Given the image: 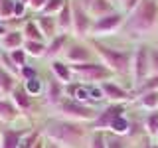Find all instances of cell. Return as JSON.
I'll list each match as a JSON object with an SVG mask.
<instances>
[{
    "label": "cell",
    "instance_id": "50",
    "mask_svg": "<svg viewBox=\"0 0 158 148\" xmlns=\"http://www.w3.org/2000/svg\"><path fill=\"white\" fill-rule=\"evenodd\" d=\"M156 47H158V36H156Z\"/></svg>",
    "mask_w": 158,
    "mask_h": 148
},
{
    "label": "cell",
    "instance_id": "25",
    "mask_svg": "<svg viewBox=\"0 0 158 148\" xmlns=\"http://www.w3.org/2000/svg\"><path fill=\"white\" fill-rule=\"evenodd\" d=\"M22 49L28 53V57H46V51H48V43H44V42H30V39H26L24 42V46Z\"/></svg>",
    "mask_w": 158,
    "mask_h": 148
},
{
    "label": "cell",
    "instance_id": "14",
    "mask_svg": "<svg viewBox=\"0 0 158 148\" xmlns=\"http://www.w3.org/2000/svg\"><path fill=\"white\" fill-rule=\"evenodd\" d=\"M57 30L59 34H71V24H73V0H65L63 8L59 10V14L56 16Z\"/></svg>",
    "mask_w": 158,
    "mask_h": 148
},
{
    "label": "cell",
    "instance_id": "13",
    "mask_svg": "<svg viewBox=\"0 0 158 148\" xmlns=\"http://www.w3.org/2000/svg\"><path fill=\"white\" fill-rule=\"evenodd\" d=\"M30 130H32V128H20V130L2 128V130H0V144H2V148H18L20 140H22Z\"/></svg>",
    "mask_w": 158,
    "mask_h": 148
},
{
    "label": "cell",
    "instance_id": "44",
    "mask_svg": "<svg viewBox=\"0 0 158 148\" xmlns=\"http://www.w3.org/2000/svg\"><path fill=\"white\" fill-rule=\"evenodd\" d=\"M79 2L83 4V8H87V6H89V2H91V0H79Z\"/></svg>",
    "mask_w": 158,
    "mask_h": 148
},
{
    "label": "cell",
    "instance_id": "28",
    "mask_svg": "<svg viewBox=\"0 0 158 148\" xmlns=\"http://www.w3.org/2000/svg\"><path fill=\"white\" fill-rule=\"evenodd\" d=\"M105 142H107V148H132L131 142H128V136H121L109 130L105 132Z\"/></svg>",
    "mask_w": 158,
    "mask_h": 148
},
{
    "label": "cell",
    "instance_id": "46",
    "mask_svg": "<svg viewBox=\"0 0 158 148\" xmlns=\"http://www.w3.org/2000/svg\"><path fill=\"white\" fill-rule=\"evenodd\" d=\"M20 2H24V4H26V6H28V4H30V0H20Z\"/></svg>",
    "mask_w": 158,
    "mask_h": 148
},
{
    "label": "cell",
    "instance_id": "41",
    "mask_svg": "<svg viewBox=\"0 0 158 148\" xmlns=\"http://www.w3.org/2000/svg\"><path fill=\"white\" fill-rule=\"evenodd\" d=\"M6 34H8V30H6V22H0V39L6 36Z\"/></svg>",
    "mask_w": 158,
    "mask_h": 148
},
{
    "label": "cell",
    "instance_id": "12",
    "mask_svg": "<svg viewBox=\"0 0 158 148\" xmlns=\"http://www.w3.org/2000/svg\"><path fill=\"white\" fill-rule=\"evenodd\" d=\"M99 87H101L103 95H105V99L109 103H123V105H127L128 101H135L132 91H127L125 87H121L115 81H103Z\"/></svg>",
    "mask_w": 158,
    "mask_h": 148
},
{
    "label": "cell",
    "instance_id": "45",
    "mask_svg": "<svg viewBox=\"0 0 158 148\" xmlns=\"http://www.w3.org/2000/svg\"><path fill=\"white\" fill-rule=\"evenodd\" d=\"M150 144H152V142H146V144H144V146H142V148H150Z\"/></svg>",
    "mask_w": 158,
    "mask_h": 148
},
{
    "label": "cell",
    "instance_id": "34",
    "mask_svg": "<svg viewBox=\"0 0 158 148\" xmlns=\"http://www.w3.org/2000/svg\"><path fill=\"white\" fill-rule=\"evenodd\" d=\"M0 65H2V69H6L8 73H12V75H20V69L14 65V61L10 59V56H8V51H2L0 53Z\"/></svg>",
    "mask_w": 158,
    "mask_h": 148
},
{
    "label": "cell",
    "instance_id": "3",
    "mask_svg": "<svg viewBox=\"0 0 158 148\" xmlns=\"http://www.w3.org/2000/svg\"><path fill=\"white\" fill-rule=\"evenodd\" d=\"M91 47L95 49V56L101 59V63L107 69H111L115 75H128L131 73V61H132V51L131 49H117L107 43L91 38L89 39Z\"/></svg>",
    "mask_w": 158,
    "mask_h": 148
},
{
    "label": "cell",
    "instance_id": "8",
    "mask_svg": "<svg viewBox=\"0 0 158 148\" xmlns=\"http://www.w3.org/2000/svg\"><path fill=\"white\" fill-rule=\"evenodd\" d=\"M125 115H127V105H123V103H109L105 109L99 111V115L95 117V121L89 125V128H91V130H103V132H107L117 118H121V117H125Z\"/></svg>",
    "mask_w": 158,
    "mask_h": 148
},
{
    "label": "cell",
    "instance_id": "22",
    "mask_svg": "<svg viewBox=\"0 0 158 148\" xmlns=\"http://www.w3.org/2000/svg\"><path fill=\"white\" fill-rule=\"evenodd\" d=\"M135 103L140 109L152 113V111H158V91H150V93H142V95L135 97Z\"/></svg>",
    "mask_w": 158,
    "mask_h": 148
},
{
    "label": "cell",
    "instance_id": "33",
    "mask_svg": "<svg viewBox=\"0 0 158 148\" xmlns=\"http://www.w3.org/2000/svg\"><path fill=\"white\" fill-rule=\"evenodd\" d=\"M40 138H42V130H30L28 134L20 140V146L18 148H34Z\"/></svg>",
    "mask_w": 158,
    "mask_h": 148
},
{
    "label": "cell",
    "instance_id": "36",
    "mask_svg": "<svg viewBox=\"0 0 158 148\" xmlns=\"http://www.w3.org/2000/svg\"><path fill=\"white\" fill-rule=\"evenodd\" d=\"M20 79H22L24 83H28V81H32V79H38V69L36 67H32V65H24L22 69H20Z\"/></svg>",
    "mask_w": 158,
    "mask_h": 148
},
{
    "label": "cell",
    "instance_id": "26",
    "mask_svg": "<svg viewBox=\"0 0 158 148\" xmlns=\"http://www.w3.org/2000/svg\"><path fill=\"white\" fill-rule=\"evenodd\" d=\"M150 91H158V73L148 75L140 85H136L132 89V97H138V95H142V93H150Z\"/></svg>",
    "mask_w": 158,
    "mask_h": 148
},
{
    "label": "cell",
    "instance_id": "19",
    "mask_svg": "<svg viewBox=\"0 0 158 148\" xmlns=\"http://www.w3.org/2000/svg\"><path fill=\"white\" fill-rule=\"evenodd\" d=\"M10 101L16 105L18 111H30V109H32V95H30V93L26 91L24 83L14 89V93L10 95Z\"/></svg>",
    "mask_w": 158,
    "mask_h": 148
},
{
    "label": "cell",
    "instance_id": "39",
    "mask_svg": "<svg viewBox=\"0 0 158 148\" xmlns=\"http://www.w3.org/2000/svg\"><path fill=\"white\" fill-rule=\"evenodd\" d=\"M48 4V0H30V4H28V8H32L34 12H42L44 6Z\"/></svg>",
    "mask_w": 158,
    "mask_h": 148
},
{
    "label": "cell",
    "instance_id": "37",
    "mask_svg": "<svg viewBox=\"0 0 158 148\" xmlns=\"http://www.w3.org/2000/svg\"><path fill=\"white\" fill-rule=\"evenodd\" d=\"M158 73V47H150V75Z\"/></svg>",
    "mask_w": 158,
    "mask_h": 148
},
{
    "label": "cell",
    "instance_id": "7",
    "mask_svg": "<svg viewBox=\"0 0 158 148\" xmlns=\"http://www.w3.org/2000/svg\"><path fill=\"white\" fill-rule=\"evenodd\" d=\"M127 22V14L123 10H115L113 14L109 16H103V18H97L93 22V28H91V38H103V36H111V34L118 32Z\"/></svg>",
    "mask_w": 158,
    "mask_h": 148
},
{
    "label": "cell",
    "instance_id": "11",
    "mask_svg": "<svg viewBox=\"0 0 158 148\" xmlns=\"http://www.w3.org/2000/svg\"><path fill=\"white\" fill-rule=\"evenodd\" d=\"M65 97H67L65 95V85H63L61 81H57V79L52 75L46 81V87H44V103H46L48 107L56 109Z\"/></svg>",
    "mask_w": 158,
    "mask_h": 148
},
{
    "label": "cell",
    "instance_id": "1",
    "mask_svg": "<svg viewBox=\"0 0 158 148\" xmlns=\"http://www.w3.org/2000/svg\"><path fill=\"white\" fill-rule=\"evenodd\" d=\"M91 134V128L85 122H75L67 118L52 117L42 128V136L46 140L61 148H83L87 146V138Z\"/></svg>",
    "mask_w": 158,
    "mask_h": 148
},
{
    "label": "cell",
    "instance_id": "5",
    "mask_svg": "<svg viewBox=\"0 0 158 148\" xmlns=\"http://www.w3.org/2000/svg\"><path fill=\"white\" fill-rule=\"evenodd\" d=\"M131 75L132 85H140L144 79L150 75V46L138 43L132 49V61H131Z\"/></svg>",
    "mask_w": 158,
    "mask_h": 148
},
{
    "label": "cell",
    "instance_id": "18",
    "mask_svg": "<svg viewBox=\"0 0 158 148\" xmlns=\"http://www.w3.org/2000/svg\"><path fill=\"white\" fill-rule=\"evenodd\" d=\"M34 20H36L38 28L42 30L44 38H46L48 42H52V39L59 34V30H57V22H56V18H53V16H44V14H38V16L34 18Z\"/></svg>",
    "mask_w": 158,
    "mask_h": 148
},
{
    "label": "cell",
    "instance_id": "48",
    "mask_svg": "<svg viewBox=\"0 0 158 148\" xmlns=\"http://www.w3.org/2000/svg\"><path fill=\"white\" fill-rule=\"evenodd\" d=\"M4 51V49H2V42H0V53H2Z\"/></svg>",
    "mask_w": 158,
    "mask_h": 148
},
{
    "label": "cell",
    "instance_id": "6",
    "mask_svg": "<svg viewBox=\"0 0 158 148\" xmlns=\"http://www.w3.org/2000/svg\"><path fill=\"white\" fill-rule=\"evenodd\" d=\"M71 71L75 77H81L83 81H91V83H99L109 81V79L115 77V73L111 69H107L101 61H89V63H77L71 65Z\"/></svg>",
    "mask_w": 158,
    "mask_h": 148
},
{
    "label": "cell",
    "instance_id": "51",
    "mask_svg": "<svg viewBox=\"0 0 158 148\" xmlns=\"http://www.w3.org/2000/svg\"><path fill=\"white\" fill-rule=\"evenodd\" d=\"M0 148H2V144H0Z\"/></svg>",
    "mask_w": 158,
    "mask_h": 148
},
{
    "label": "cell",
    "instance_id": "35",
    "mask_svg": "<svg viewBox=\"0 0 158 148\" xmlns=\"http://www.w3.org/2000/svg\"><path fill=\"white\" fill-rule=\"evenodd\" d=\"M8 56H10V59L14 61V65H16L18 69H22L24 65H28V63H26V59H28V53L24 51L22 47H20V49H14V51H8Z\"/></svg>",
    "mask_w": 158,
    "mask_h": 148
},
{
    "label": "cell",
    "instance_id": "43",
    "mask_svg": "<svg viewBox=\"0 0 158 148\" xmlns=\"http://www.w3.org/2000/svg\"><path fill=\"white\" fill-rule=\"evenodd\" d=\"M44 140H46V138H44ZM46 148H61V146H57V144H53V142L46 140Z\"/></svg>",
    "mask_w": 158,
    "mask_h": 148
},
{
    "label": "cell",
    "instance_id": "53",
    "mask_svg": "<svg viewBox=\"0 0 158 148\" xmlns=\"http://www.w3.org/2000/svg\"><path fill=\"white\" fill-rule=\"evenodd\" d=\"M156 140H158V138H156Z\"/></svg>",
    "mask_w": 158,
    "mask_h": 148
},
{
    "label": "cell",
    "instance_id": "16",
    "mask_svg": "<svg viewBox=\"0 0 158 148\" xmlns=\"http://www.w3.org/2000/svg\"><path fill=\"white\" fill-rule=\"evenodd\" d=\"M85 10L91 14L93 20H97V18H103V16L113 14L117 8H115V2H113V0H91Z\"/></svg>",
    "mask_w": 158,
    "mask_h": 148
},
{
    "label": "cell",
    "instance_id": "49",
    "mask_svg": "<svg viewBox=\"0 0 158 148\" xmlns=\"http://www.w3.org/2000/svg\"><path fill=\"white\" fill-rule=\"evenodd\" d=\"M0 73H2V65H0ZM0 99H2V95H0Z\"/></svg>",
    "mask_w": 158,
    "mask_h": 148
},
{
    "label": "cell",
    "instance_id": "10",
    "mask_svg": "<svg viewBox=\"0 0 158 148\" xmlns=\"http://www.w3.org/2000/svg\"><path fill=\"white\" fill-rule=\"evenodd\" d=\"M93 56H95V53L89 49L87 43H83V42H71V43H67V47H65L63 61L69 63V65L89 63V61H93Z\"/></svg>",
    "mask_w": 158,
    "mask_h": 148
},
{
    "label": "cell",
    "instance_id": "2",
    "mask_svg": "<svg viewBox=\"0 0 158 148\" xmlns=\"http://www.w3.org/2000/svg\"><path fill=\"white\" fill-rule=\"evenodd\" d=\"M128 36L146 38L158 28V0H140V4L127 16L125 26Z\"/></svg>",
    "mask_w": 158,
    "mask_h": 148
},
{
    "label": "cell",
    "instance_id": "52",
    "mask_svg": "<svg viewBox=\"0 0 158 148\" xmlns=\"http://www.w3.org/2000/svg\"><path fill=\"white\" fill-rule=\"evenodd\" d=\"M132 148H136V146H132Z\"/></svg>",
    "mask_w": 158,
    "mask_h": 148
},
{
    "label": "cell",
    "instance_id": "17",
    "mask_svg": "<svg viewBox=\"0 0 158 148\" xmlns=\"http://www.w3.org/2000/svg\"><path fill=\"white\" fill-rule=\"evenodd\" d=\"M67 36H69V34H57V36L53 38L52 42H48L46 59L53 61V59H59V56H61V53H65V47H67V43H69Z\"/></svg>",
    "mask_w": 158,
    "mask_h": 148
},
{
    "label": "cell",
    "instance_id": "24",
    "mask_svg": "<svg viewBox=\"0 0 158 148\" xmlns=\"http://www.w3.org/2000/svg\"><path fill=\"white\" fill-rule=\"evenodd\" d=\"M22 34H24L26 39H30V42H44V43H48V39L44 38L42 30L38 28L36 20H28V22L24 24V28H22Z\"/></svg>",
    "mask_w": 158,
    "mask_h": 148
},
{
    "label": "cell",
    "instance_id": "42",
    "mask_svg": "<svg viewBox=\"0 0 158 148\" xmlns=\"http://www.w3.org/2000/svg\"><path fill=\"white\" fill-rule=\"evenodd\" d=\"M34 148H46V140H44V136L36 142V146H34Z\"/></svg>",
    "mask_w": 158,
    "mask_h": 148
},
{
    "label": "cell",
    "instance_id": "32",
    "mask_svg": "<svg viewBox=\"0 0 158 148\" xmlns=\"http://www.w3.org/2000/svg\"><path fill=\"white\" fill-rule=\"evenodd\" d=\"M63 4H65V0H48V4L44 6V10L40 14H44V16H57L59 10L63 8Z\"/></svg>",
    "mask_w": 158,
    "mask_h": 148
},
{
    "label": "cell",
    "instance_id": "9",
    "mask_svg": "<svg viewBox=\"0 0 158 148\" xmlns=\"http://www.w3.org/2000/svg\"><path fill=\"white\" fill-rule=\"evenodd\" d=\"M93 22L95 20L91 18V14L83 8V4L75 2L73 0V24H71V34L75 36L77 39H85V38H91V28H93Z\"/></svg>",
    "mask_w": 158,
    "mask_h": 148
},
{
    "label": "cell",
    "instance_id": "23",
    "mask_svg": "<svg viewBox=\"0 0 158 148\" xmlns=\"http://www.w3.org/2000/svg\"><path fill=\"white\" fill-rule=\"evenodd\" d=\"M20 117V111L16 109L10 99H0V121L4 122H12Z\"/></svg>",
    "mask_w": 158,
    "mask_h": 148
},
{
    "label": "cell",
    "instance_id": "21",
    "mask_svg": "<svg viewBox=\"0 0 158 148\" xmlns=\"http://www.w3.org/2000/svg\"><path fill=\"white\" fill-rule=\"evenodd\" d=\"M16 79H18L16 75H12L6 69H2V73H0V95H2V99H8L14 93V89L18 87Z\"/></svg>",
    "mask_w": 158,
    "mask_h": 148
},
{
    "label": "cell",
    "instance_id": "29",
    "mask_svg": "<svg viewBox=\"0 0 158 148\" xmlns=\"http://www.w3.org/2000/svg\"><path fill=\"white\" fill-rule=\"evenodd\" d=\"M131 126H132V122L125 117H121V118H117L115 122L111 125V128H109V132H115V134H121V136H128L131 134Z\"/></svg>",
    "mask_w": 158,
    "mask_h": 148
},
{
    "label": "cell",
    "instance_id": "47",
    "mask_svg": "<svg viewBox=\"0 0 158 148\" xmlns=\"http://www.w3.org/2000/svg\"><path fill=\"white\" fill-rule=\"evenodd\" d=\"M150 148H158V142H156V144H150Z\"/></svg>",
    "mask_w": 158,
    "mask_h": 148
},
{
    "label": "cell",
    "instance_id": "15",
    "mask_svg": "<svg viewBox=\"0 0 158 148\" xmlns=\"http://www.w3.org/2000/svg\"><path fill=\"white\" fill-rule=\"evenodd\" d=\"M49 69H52L53 77L57 79V81H61L63 85H69V83H73V71H71V65L65 63L63 59H53V61H49Z\"/></svg>",
    "mask_w": 158,
    "mask_h": 148
},
{
    "label": "cell",
    "instance_id": "30",
    "mask_svg": "<svg viewBox=\"0 0 158 148\" xmlns=\"http://www.w3.org/2000/svg\"><path fill=\"white\" fill-rule=\"evenodd\" d=\"M87 148H107L105 132L103 130H91V134L87 138Z\"/></svg>",
    "mask_w": 158,
    "mask_h": 148
},
{
    "label": "cell",
    "instance_id": "38",
    "mask_svg": "<svg viewBox=\"0 0 158 148\" xmlns=\"http://www.w3.org/2000/svg\"><path fill=\"white\" fill-rule=\"evenodd\" d=\"M138 4H140V0H123L121 6H123V12H125V14H131Z\"/></svg>",
    "mask_w": 158,
    "mask_h": 148
},
{
    "label": "cell",
    "instance_id": "4",
    "mask_svg": "<svg viewBox=\"0 0 158 148\" xmlns=\"http://www.w3.org/2000/svg\"><path fill=\"white\" fill-rule=\"evenodd\" d=\"M56 117L59 118H67V121H75V122H85V125H91L95 121V117L99 115V109L85 105V103H79L75 99L65 97L59 105L53 109Z\"/></svg>",
    "mask_w": 158,
    "mask_h": 148
},
{
    "label": "cell",
    "instance_id": "40",
    "mask_svg": "<svg viewBox=\"0 0 158 148\" xmlns=\"http://www.w3.org/2000/svg\"><path fill=\"white\" fill-rule=\"evenodd\" d=\"M26 4L20 2V0H16V6H14V16H24V12H26Z\"/></svg>",
    "mask_w": 158,
    "mask_h": 148
},
{
    "label": "cell",
    "instance_id": "20",
    "mask_svg": "<svg viewBox=\"0 0 158 148\" xmlns=\"http://www.w3.org/2000/svg\"><path fill=\"white\" fill-rule=\"evenodd\" d=\"M0 42H2V49H4V51H14V49H20L24 46L26 38H24L22 30H8V34L0 39Z\"/></svg>",
    "mask_w": 158,
    "mask_h": 148
},
{
    "label": "cell",
    "instance_id": "31",
    "mask_svg": "<svg viewBox=\"0 0 158 148\" xmlns=\"http://www.w3.org/2000/svg\"><path fill=\"white\" fill-rule=\"evenodd\" d=\"M14 6H16V0H2L0 2V22H8L10 18H14Z\"/></svg>",
    "mask_w": 158,
    "mask_h": 148
},
{
    "label": "cell",
    "instance_id": "27",
    "mask_svg": "<svg viewBox=\"0 0 158 148\" xmlns=\"http://www.w3.org/2000/svg\"><path fill=\"white\" fill-rule=\"evenodd\" d=\"M142 128L150 138H158V111L146 113L144 121H142Z\"/></svg>",
    "mask_w": 158,
    "mask_h": 148
}]
</instances>
